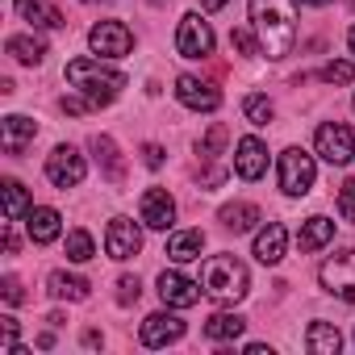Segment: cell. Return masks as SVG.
<instances>
[{
    "label": "cell",
    "mask_w": 355,
    "mask_h": 355,
    "mask_svg": "<svg viewBox=\"0 0 355 355\" xmlns=\"http://www.w3.org/2000/svg\"><path fill=\"white\" fill-rule=\"evenodd\" d=\"M313 175H318L313 155H305L301 146H288V150L280 155V189H284L288 197H305V193L313 189Z\"/></svg>",
    "instance_id": "obj_5"
},
{
    "label": "cell",
    "mask_w": 355,
    "mask_h": 355,
    "mask_svg": "<svg viewBox=\"0 0 355 355\" xmlns=\"http://www.w3.org/2000/svg\"><path fill=\"white\" fill-rule=\"evenodd\" d=\"M305 347H309L313 355H334V351L343 347V334H338V326H330V322H313V326L305 330Z\"/></svg>",
    "instance_id": "obj_23"
},
{
    "label": "cell",
    "mask_w": 355,
    "mask_h": 355,
    "mask_svg": "<svg viewBox=\"0 0 355 355\" xmlns=\"http://www.w3.org/2000/svg\"><path fill=\"white\" fill-rule=\"evenodd\" d=\"M138 214H142V226H150V230H171V222H175V201H171L167 189H146Z\"/></svg>",
    "instance_id": "obj_13"
},
{
    "label": "cell",
    "mask_w": 355,
    "mask_h": 355,
    "mask_svg": "<svg viewBox=\"0 0 355 355\" xmlns=\"http://www.w3.org/2000/svg\"><path fill=\"white\" fill-rule=\"evenodd\" d=\"M0 351H9V355L17 351V318H9V313L0 318Z\"/></svg>",
    "instance_id": "obj_35"
},
{
    "label": "cell",
    "mask_w": 355,
    "mask_h": 355,
    "mask_svg": "<svg viewBox=\"0 0 355 355\" xmlns=\"http://www.w3.org/2000/svg\"><path fill=\"white\" fill-rule=\"evenodd\" d=\"M230 46H234L239 55H251V59H255V55H263L259 34H251V30H234V34H230Z\"/></svg>",
    "instance_id": "obj_33"
},
{
    "label": "cell",
    "mask_w": 355,
    "mask_h": 355,
    "mask_svg": "<svg viewBox=\"0 0 355 355\" xmlns=\"http://www.w3.org/2000/svg\"><path fill=\"white\" fill-rule=\"evenodd\" d=\"M105 251H109V259H134L142 251V230L130 218H113L105 230Z\"/></svg>",
    "instance_id": "obj_11"
},
{
    "label": "cell",
    "mask_w": 355,
    "mask_h": 355,
    "mask_svg": "<svg viewBox=\"0 0 355 355\" xmlns=\"http://www.w3.org/2000/svg\"><path fill=\"white\" fill-rule=\"evenodd\" d=\"M150 5H167V0H150Z\"/></svg>",
    "instance_id": "obj_43"
},
{
    "label": "cell",
    "mask_w": 355,
    "mask_h": 355,
    "mask_svg": "<svg viewBox=\"0 0 355 355\" xmlns=\"http://www.w3.org/2000/svg\"><path fill=\"white\" fill-rule=\"evenodd\" d=\"M201 288L209 301L218 305H234L247 297L251 288V276H247V263L239 255H209L205 268H201Z\"/></svg>",
    "instance_id": "obj_3"
},
{
    "label": "cell",
    "mask_w": 355,
    "mask_h": 355,
    "mask_svg": "<svg viewBox=\"0 0 355 355\" xmlns=\"http://www.w3.org/2000/svg\"><path fill=\"white\" fill-rule=\"evenodd\" d=\"M51 297H59V301H84L88 297V280L84 276H67V272H51Z\"/></svg>",
    "instance_id": "obj_25"
},
{
    "label": "cell",
    "mask_w": 355,
    "mask_h": 355,
    "mask_svg": "<svg viewBox=\"0 0 355 355\" xmlns=\"http://www.w3.org/2000/svg\"><path fill=\"white\" fill-rule=\"evenodd\" d=\"M334 239V222L330 218H309V222H301V230H297V247L301 251H322L326 243Z\"/></svg>",
    "instance_id": "obj_22"
},
{
    "label": "cell",
    "mask_w": 355,
    "mask_h": 355,
    "mask_svg": "<svg viewBox=\"0 0 355 355\" xmlns=\"http://www.w3.org/2000/svg\"><path fill=\"white\" fill-rule=\"evenodd\" d=\"M201 247H205V234H201V230H175V234L167 239V259L193 263V259H201Z\"/></svg>",
    "instance_id": "obj_19"
},
{
    "label": "cell",
    "mask_w": 355,
    "mask_h": 355,
    "mask_svg": "<svg viewBox=\"0 0 355 355\" xmlns=\"http://www.w3.org/2000/svg\"><path fill=\"white\" fill-rule=\"evenodd\" d=\"M34 138H38V121H30L21 113H13V117L0 121V146H5V155H21Z\"/></svg>",
    "instance_id": "obj_16"
},
{
    "label": "cell",
    "mask_w": 355,
    "mask_h": 355,
    "mask_svg": "<svg viewBox=\"0 0 355 355\" xmlns=\"http://www.w3.org/2000/svg\"><path fill=\"white\" fill-rule=\"evenodd\" d=\"M313 150H318L326 163H334V167L351 163V159H355V134H351V125H343V121H326V125H318V134H313Z\"/></svg>",
    "instance_id": "obj_6"
},
{
    "label": "cell",
    "mask_w": 355,
    "mask_h": 355,
    "mask_svg": "<svg viewBox=\"0 0 355 355\" xmlns=\"http://www.w3.org/2000/svg\"><path fill=\"white\" fill-rule=\"evenodd\" d=\"M318 76H322L326 84H351V80H355V63H343V59H334V63H326Z\"/></svg>",
    "instance_id": "obj_32"
},
{
    "label": "cell",
    "mask_w": 355,
    "mask_h": 355,
    "mask_svg": "<svg viewBox=\"0 0 355 355\" xmlns=\"http://www.w3.org/2000/svg\"><path fill=\"white\" fill-rule=\"evenodd\" d=\"M9 55H13L17 63H26V67H38V63L46 59V46H42L38 38H30V34H13V38H9Z\"/></svg>",
    "instance_id": "obj_26"
},
{
    "label": "cell",
    "mask_w": 355,
    "mask_h": 355,
    "mask_svg": "<svg viewBox=\"0 0 355 355\" xmlns=\"http://www.w3.org/2000/svg\"><path fill=\"white\" fill-rule=\"evenodd\" d=\"M142 155H146V167H163V146H142Z\"/></svg>",
    "instance_id": "obj_38"
},
{
    "label": "cell",
    "mask_w": 355,
    "mask_h": 355,
    "mask_svg": "<svg viewBox=\"0 0 355 355\" xmlns=\"http://www.w3.org/2000/svg\"><path fill=\"white\" fill-rule=\"evenodd\" d=\"M301 5H313V9H326V5H330V0H301Z\"/></svg>",
    "instance_id": "obj_41"
},
{
    "label": "cell",
    "mask_w": 355,
    "mask_h": 355,
    "mask_svg": "<svg viewBox=\"0 0 355 355\" xmlns=\"http://www.w3.org/2000/svg\"><path fill=\"white\" fill-rule=\"evenodd\" d=\"M222 146H226V125L218 121V125H209V134L197 142V155H201V159H218Z\"/></svg>",
    "instance_id": "obj_31"
},
{
    "label": "cell",
    "mask_w": 355,
    "mask_h": 355,
    "mask_svg": "<svg viewBox=\"0 0 355 355\" xmlns=\"http://www.w3.org/2000/svg\"><path fill=\"white\" fill-rule=\"evenodd\" d=\"M222 5H226V0H205V13H218Z\"/></svg>",
    "instance_id": "obj_40"
},
{
    "label": "cell",
    "mask_w": 355,
    "mask_h": 355,
    "mask_svg": "<svg viewBox=\"0 0 355 355\" xmlns=\"http://www.w3.org/2000/svg\"><path fill=\"white\" fill-rule=\"evenodd\" d=\"M92 255H96L92 234H88V230H71V234H67V259H71V263H88Z\"/></svg>",
    "instance_id": "obj_29"
},
{
    "label": "cell",
    "mask_w": 355,
    "mask_h": 355,
    "mask_svg": "<svg viewBox=\"0 0 355 355\" xmlns=\"http://www.w3.org/2000/svg\"><path fill=\"white\" fill-rule=\"evenodd\" d=\"M201 284L197 280H189L184 272H163L159 276V297H163V305H171V309H193L197 301H201Z\"/></svg>",
    "instance_id": "obj_10"
},
{
    "label": "cell",
    "mask_w": 355,
    "mask_h": 355,
    "mask_svg": "<svg viewBox=\"0 0 355 355\" xmlns=\"http://www.w3.org/2000/svg\"><path fill=\"white\" fill-rule=\"evenodd\" d=\"M138 293H142L138 276H121V280H117V301H121V305H134V301H138Z\"/></svg>",
    "instance_id": "obj_36"
},
{
    "label": "cell",
    "mask_w": 355,
    "mask_h": 355,
    "mask_svg": "<svg viewBox=\"0 0 355 355\" xmlns=\"http://www.w3.org/2000/svg\"><path fill=\"white\" fill-rule=\"evenodd\" d=\"M175 51L184 59H205L214 55V30L201 13H184L180 26H175Z\"/></svg>",
    "instance_id": "obj_7"
},
{
    "label": "cell",
    "mask_w": 355,
    "mask_h": 355,
    "mask_svg": "<svg viewBox=\"0 0 355 355\" xmlns=\"http://www.w3.org/2000/svg\"><path fill=\"white\" fill-rule=\"evenodd\" d=\"M234 171L243 175V180H259V175L268 171V146L255 134L239 138V146H234Z\"/></svg>",
    "instance_id": "obj_14"
},
{
    "label": "cell",
    "mask_w": 355,
    "mask_h": 355,
    "mask_svg": "<svg viewBox=\"0 0 355 355\" xmlns=\"http://www.w3.org/2000/svg\"><path fill=\"white\" fill-rule=\"evenodd\" d=\"M184 338V322L175 313H150L142 322V347H167Z\"/></svg>",
    "instance_id": "obj_15"
},
{
    "label": "cell",
    "mask_w": 355,
    "mask_h": 355,
    "mask_svg": "<svg viewBox=\"0 0 355 355\" xmlns=\"http://www.w3.org/2000/svg\"><path fill=\"white\" fill-rule=\"evenodd\" d=\"M21 214H30V193L21 180H5V218L17 222Z\"/></svg>",
    "instance_id": "obj_27"
},
{
    "label": "cell",
    "mask_w": 355,
    "mask_h": 355,
    "mask_svg": "<svg viewBox=\"0 0 355 355\" xmlns=\"http://www.w3.org/2000/svg\"><path fill=\"white\" fill-rule=\"evenodd\" d=\"M0 297H5L9 305L21 301V284H17V276H5V280H0Z\"/></svg>",
    "instance_id": "obj_37"
},
{
    "label": "cell",
    "mask_w": 355,
    "mask_h": 355,
    "mask_svg": "<svg viewBox=\"0 0 355 355\" xmlns=\"http://www.w3.org/2000/svg\"><path fill=\"white\" fill-rule=\"evenodd\" d=\"M26 230H30L34 243H55L59 230H63V218H59V209H51V205H30Z\"/></svg>",
    "instance_id": "obj_18"
},
{
    "label": "cell",
    "mask_w": 355,
    "mask_h": 355,
    "mask_svg": "<svg viewBox=\"0 0 355 355\" xmlns=\"http://www.w3.org/2000/svg\"><path fill=\"white\" fill-rule=\"evenodd\" d=\"M88 46H92L101 59H121V55H130V46H134V34H130L121 21H101V26H92V34H88Z\"/></svg>",
    "instance_id": "obj_9"
},
{
    "label": "cell",
    "mask_w": 355,
    "mask_h": 355,
    "mask_svg": "<svg viewBox=\"0 0 355 355\" xmlns=\"http://www.w3.org/2000/svg\"><path fill=\"white\" fill-rule=\"evenodd\" d=\"M84 175H88V163H84V155L76 146H55L46 155V180L55 189H76Z\"/></svg>",
    "instance_id": "obj_8"
},
{
    "label": "cell",
    "mask_w": 355,
    "mask_h": 355,
    "mask_svg": "<svg viewBox=\"0 0 355 355\" xmlns=\"http://www.w3.org/2000/svg\"><path fill=\"white\" fill-rule=\"evenodd\" d=\"M67 84H71L92 109H101V105H113V101L121 96L125 76H121L117 67H105L101 59H71V63H67Z\"/></svg>",
    "instance_id": "obj_2"
},
{
    "label": "cell",
    "mask_w": 355,
    "mask_h": 355,
    "mask_svg": "<svg viewBox=\"0 0 355 355\" xmlns=\"http://www.w3.org/2000/svg\"><path fill=\"white\" fill-rule=\"evenodd\" d=\"M5 251H9V255H17V234H13V226L5 230Z\"/></svg>",
    "instance_id": "obj_39"
},
{
    "label": "cell",
    "mask_w": 355,
    "mask_h": 355,
    "mask_svg": "<svg viewBox=\"0 0 355 355\" xmlns=\"http://www.w3.org/2000/svg\"><path fill=\"white\" fill-rule=\"evenodd\" d=\"M284 247H288V230H284L280 222H268V226L255 234V259L268 263V268H276V263L284 259Z\"/></svg>",
    "instance_id": "obj_17"
},
{
    "label": "cell",
    "mask_w": 355,
    "mask_h": 355,
    "mask_svg": "<svg viewBox=\"0 0 355 355\" xmlns=\"http://www.w3.org/2000/svg\"><path fill=\"white\" fill-rule=\"evenodd\" d=\"M92 150H96V159H101V167L109 171V180H121V159H117V146H113V138H105V134H96V138H92Z\"/></svg>",
    "instance_id": "obj_28"
},
{
    "label": "cell",
    "mask_w": 355,
    "mask_h": 355,
    "mask_svg": "<svg viewBox=\"0 0 355 355\" xmlns=\"http://www.w3.org/2000/svg\"><path fill=\"white\" fill-rule=\"evenodd\" d=\"M243 330H247V318H243V313H214V318L205 322V334H209L214 343H234Z\"/></svg>",
    "instance_id": "obj_24"
},
{
    "label": "cell",
    "mask_w": 355,
    "mask_h": 355,
    "mask_svg": "<svg viewBox=\"0 0 355 355\" xmlns=\"http://www.w3.org/2000/svg\"><path fill=\"white\" fill-rule=\"evenodd\" d=\"M243 113H247V121H251V125H268L276 109H272V101H268V96H259V92H251V96L243 101Z\"/></svg>",
    "instance_id": "obj_30"
},
{
    "label": "cell",
    "mask_w": 355,
    "mask_h": 355,
    "mask_svg": "<svg viewBox=\"0 0 355 355\" xmlns=\"http://www.w3.org/2000/svg\"><path fill=\"white\" fill-rule=\"evenodd\" d=\"M17 13L30 21V26H42V30H59L63 26V13L51 5V0H13Z\"/></svg>",
    "instance_id": "obj_20"
},
{
    "label": "cell",
    "mask_w": 355,
    "mask_h": 355,
    "mask_svg": "<svg viewBox=\"0 0 355 355\" xmlns=\"http://www.w3.org/2000/svg\"><path fill=\"white\" fill-rule=\"evenodd\" d=\"M338 214H343V222H355V180L338 184Z\"/></svg>",
    "instance_id": "obj_34"
},
{
    "label": "cell",
    "mask_w": 355,
    "mask_h": 355,
    "mask_svg": "<svg viewBox=\"0 0 355 355\" xmlns=\"http://www.w3.org/2000/svg\"><path fill=\"white\" fill-rule=\"evenodd\" d=\"M222 226L226 230H234V234H247V230H255V222L263 218L259 214V205H251V201H234V205H222Z\"/></svg>",
    "instance_id": "obj_21"
},
{
    "label": "cell",
    "mask_w": 355,
    "mask_h": 355,
    "mask_svg": "<svg viewBox=\"0 0 355 355\" xmlns=\"http://www.w3.org/2000/svg\"><path fill=\"white\" fill-rule=\"evenodd\" d=\"M318 280H322V288H326L330 297H338V301H351V305H355V247H347V251L330 255V259L318 268Z\"/></svg>",
    "instance_id": "obj_4"
},
{
    "label": "cell",
    "mask_w": 355,
    "mask_h": 355,
    "mask_svg": "<svg viewBox=\"0 0 355 355\" xmlns=\"http://www.w3.org/2000/svg\"><path fill=\"white\" fill-rule=\"evenodd\" d=\"M251 21L268 59H284L297 42V0H251Z\"/></svg>",
    "instance_id": "obj_1"
},
{
    "label": "cell",
    "mask_w": 355,
    "mask_h": 355,
    "mask_svg": "<svg viewBox=\"0 0 355 355\" xmlns=\"http://www.w3.org/2000/svg\"><path fill=\"white\" fill-rule=\"evenodd\" d=\"M175 96H180V105L193 109V113H214L222 105V92L214 84L197 80V76H180V80H175Z\"/></svg>",
    "instance_id": "obj_12"
},
{
    "label": "cell",
    "mask_w": 355,
    "mask_h": 355,
    "mask_svg": "<svg viewBox=\"0 0 355 355\" xmlns=\"http://www.w3.org/2000/svg\"><path fill=\"white\" fill-rule=\"evenodd\" d=\"M351 5H355V0H351Z\"/></svg>",
    "instance_id": "obj_44"
},
{
    "label": "cell",
    "mask_w": 355,
    "mask_h": 355,
    "mask_svg": "<svg viewBox=\"0 0 355 355\" xmlns=\"http://www.w3.org/2000/svg\"><path fill=\"white\" fill-rule=\"evenodd\" d=\"M347 46H351V55H355V26L347 30Z\"/></svg>",
    "instance_id": "obj_42"
}]
</instances>
